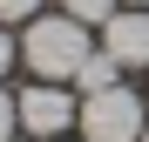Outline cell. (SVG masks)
<instances>
[{
	"label": "cell",
	"instance_id": "obj_7",
	"mask_svg": "<svg viewBox=\"0 0 149 142\" xmlns=\"http://www.w3.org/2000/svg\"><path fill=\"white\" fill-rule=\"evenodd\" d=\"M14 129H20V108H14L7 88H0V142H14Z\"/></svg>",
	"mask_w": 149,
	"mask_h": 142
},
{
	"label": "cell",
	"instance_id": "obj_6",
	"mask_svg": "<svg viewBox=\"0 0 149 142\" xmlns=\"http://www.w3.org/2000/svg\"><path fill=\"white\" fill-rule=\"evenodd\" d=\"M122 7V0H61V14H74V20H81V27H102V20Z\"/></svg>",
	"mask_w": 149,
	"mask_h": 142
},
{
	"label": "cell",
	"instance_id": "obj_2",
	"mask_svg": "<svg viewBox=\"0 0 149 142\" xmlns=\"http://www.w3.org/2000/svg\"><path fill=\"white\" fill-rule=\"evenodd\" d=\"M142 102H136V95L129 88H102V95H81V135L88 142H142Z\"/></svg>",
	"mask_w": 149,
	"mask_h": 142
},
{
	"label": "cell",
	"instance_id": "obj_12",
	"mask_svg": "<svg viewBox=\"0 0 149 142\" xmlns=\"http://www.w3.org/2000/svg\"><path fill=\"white\" fill-rule=\"evenodd\" d=\"M54 142H61V135H54Z\"/></svg>",
	"mask_w": 149,
	"mask_h": 142
},
{
	"label": "cell",
	"instance_id": "obj_10",
	"mask_svg": "<svg viewBox=\"0 0 149 142\" xmlns=\"http://www.w3.org/2000/svg\"><path fill=\"white\" fill-rule=\"evenodd\" d=\"M129 7H149V0H129Z\"/></svg>",
	"mask_w": 149,
	"mask_h": 142
},
{
	"label": "cell",
	"instance_id": "obj_1",
	"mask_svg": "<svg viewBox=\"0 0 149 142\" xmlns=\"http://www.w3.org/2000/svg\"><path fill=\"white\" fill-rule=\"evenodd\" d=\"M88 54H95L88 27L74 14H34L27 34H20V61H27L41 81H74V68H81Z\"/></svg>",
	"mask_w": 149,
	"mask_h": 142
},
{
	"label": "cell",
	"instance_id": "obj_9",
	"mask_svg": "<svg viewBox=\"0 0 149 142\" xmlns=\"http://www.w3.org/2000/svg\"><path fill=\"white\" fill-rule=\"evenodd\" d=\"M14 54H20V41H14L7 27H0V75H7V68H14Z\"/></svg>",
	"mask_w": 149,
	"mask_h": 142
},
{
	"label": "cell",
	"instance_id": "obj_8",
	"mask_svg": "<svg viewBox=\"0 0 149 142\" xmlns=\"http://www.w3.org/2000/svg\"><path fill=\"white\" fill-rule=\"evenodd\" d=\"M41 0H0V20H34Z\"/></svg>",
	"mask_w": 149,
	"mask_h": 142
},
{
	"label": "cell",
	"instance_id": "obj_5",
	"mask_svg": "<svg viewBox=\"0 0 149 142\" xmlns=\"http://www.w3.org/2000/svg\"><path fill=\"white\" fill-rule=\"evenodd\" d=\"M115 75H122L115 54H88L81 68H74V88H81V95H102V88H115Z\"/></svg>",
	"mask_w": 149,
	"mask_h": 142
},
{
	"label": "cell",
	"instance_id": "obj_4",
	"mask_svg": "<svg viewBox=\"0 0 149 142\" xmlns=\"http://www.w3.org/2000/svg\"><path fill=\"white\" fill-rule=\"evenodd\" d=\"M102 54H115L122 68H149V7H115L102 20Z\"/></svg>",
	"mask_w": 149,
	"mask_h": 142
},
{
	"label": "cell",
	"instance_id": "obj_3",
	"mask_svg": "<svg viewBox=\"0 0 149 142\" xmlns=\"http://www.w3.org/2000/svg\"><path fill=\"white\" fill-rule=\"evenodd\" d=\"M20 129L27 135H41V142H54L68 122H74V95L61 88V81H34V88H20Z\"/></svg>",
	"mask_w": 149,
	"mask_h": 142
},
{
	"label": "cell",
	"instance_id": "obj_11",
	"mask_svg": "<svg viewBox=\"0 0 149 142\" xmlns=\"http://www.w3.org/2000/svg\"><path fill=\"white\" fill-rule=\"evenodd\" d=\"M142 142H149V129H142Z\"/></svg>",
	"mask_w": 149,
	"mask_h": 142
}]
</instances>
